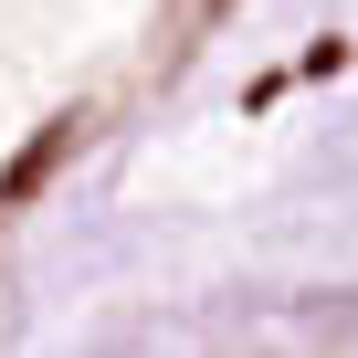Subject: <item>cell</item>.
I'll return each mask as SVG.
<instances>
[{"instance_id": "cell-3", "label": "cell", "mask_w": 358, "mask_h": 358, "mask_svg": "<svg viewBox=\"0 0 358 358\" xmlns=\"http://www.w3.org/2000/svg\"><path fill=\"white\" fill-rule=\"evenodd\" d=\"M211 11H222V0H179V22H190V32H201V22H211Z\"/></svg>"}, {"instance_id": "cell-2", "label": "cell", "mask_w": 358, "mask_h": 358, "mask_svg": "<svg viewBox=\"0 0 358 358\" xmlns=\"http://www.w3.org/2000/svg\"><path fill=\"white\" fill-rule=\"evenodd\" d=\"M306 74H316V85H337V74H348V32H327V43H306Z\"/></svg>"}, {"instance_id": "cell-1", "label": "cell", "mask_w": 358, "mask_h": 358, "mask_svg": "<svg viewBox=\"0 0 358 358\" xmlns=\"http://www.w3.org/2000/svg\"><path fill=\"white\" fill-rule=\"evenodd\" d=\"M74 148H85V116H53V127H43V137H32L22 158H11V169H0V211H22V201H43V190H53V169H64Z\"/></svg>"}]
</instances>
